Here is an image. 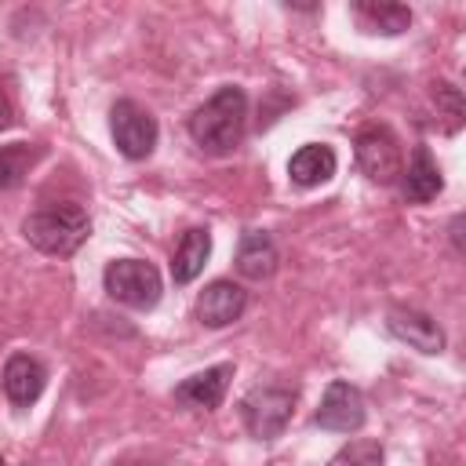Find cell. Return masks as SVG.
I'll return each instance as SVG.
<instances>
[{
  "instance_id": "obj_5",
  "label": "cell",
  "mask_w": 466,
  "mask_h": 466,
  "mask_svg": "<svg viewBox=\"0 0 466 466\" xmlns=\"http://www.w3.org/2000/svg\"><path fill=\"white\" fill-rule=\"evenodd\" d=\"M109 131H113L116 149L127 160H146L153 153V146H157V120H153V113L142 109L131 98L113 102V109H109Z\"/></svg>"
},
{
  "instance_id": "obj_7",
  "label": "cell",
  "mask_w": 466,
  "mask_h": 466,
  "mask_svg": "<svg viewBox=\"0 0 466 466\" xmlns=\"http://www.w3.org/2000/svg\"><path fill=\"white\" fill-rule=\"evenodd\" d=\"M364 397H360V390L357 386H350V382H342V379H335V382H328V390H324V397H320V408H317V415H313V422L320 426V430H335V433H357L360 426H364Z\"/></svg>"
},
{
  "instance_id": "obj_22",
  "label": "cell",
  "mask_w": 466,
  "mask_h": 466,
  "mask_svg": "<svg viewBox=\"0 0 466 466\" xmlns=\"http://www.w3.org/2000/svg\"><path fill=\"white\" fill-rule=\"evenodd\" d=\"M0 466H4V459H0Z\"/></svg>"
},
{
  "instance_id": "obj_16",
  "label": "cell",
  "mask_w": 466,
  "mask_h": 466,
  "mask_svg": "<svg viewBox=\"0 0 466 466\" xmlns=\"http://www.w3.org/2000/svg\"><path fill=\"white\" fill-rule=\"evenodd\" d=\"M208 255H211V233L208 229H186L182 240H178V248H175V255H171V277H175V284H189L204 269Z\"/></svg>"
},
{
  "instance_id": "obj_8",
  "label": "cell",
  "mask_w": 466,
  "mask_h": 466,
  "mask_svg": "<svg viewBox=\"0 0 466 466\" xmlns=\"http://www.w3.org/2000/svg\"><path fill=\"white\" fill-rule=\"evenodd\" d=\"M386 328H390L393 339L408 342V346L419 350V353H441V350H444V331H441V324H437L430 313H422V309L397 306V309L386 313Z\"/></svg>"
},
{
  "instance_id": "obj_14",
  "label": "cell",
  "mask_w": 466,
  "mask_h": 466,
  "mask_svg": "<svg viewBox=\"0 0 466 466\" xmlns=\"http://www.w3.org/2000/svg\"><path fill=\"white\" fill-rule=\"evenodd\" d=\"M273 269H277V248H273L269 233L248 229L237 248V273L248 280H266V277H273Z\"/></svg>"
},
{
  "instance_id": "obj_3",
  "label": "cell",
  "mask_w": 466,
  "mask_h": 466,
  "mask_svg": "<svg viewBox=\"0 0 466 466\" xmlns=\"http://www.w3.org/2000/svg\"><path fill=\"white\" fill-rule=\"evenodd\" d=\"M291 411H295V390L291 386H277V382L255 386L240 400V419H244V426H248V433L255 441L280 437L284 426L291 422Z\"/></svg>"
},
{
  "instance_id": "obj_13",
  "label": "cell",
  "mask_w": 466,
  "mask_h": 466,
  "mask_svg": "<svg viewBox=\"0 0 466 466\" xmlns=\"http://www.w3.org/2000/svg\"><path fill=\"white\" fill-rule=\"evenodd\" d=\"M400 175H404V197L411 204H426V200H433L444 189L441 167H437V160L430 157L426 146H415V153L408 160V171H400Z\"/></svg>"
},
{
  "instance_id": "obj_9",
  "label": "cell",
  "mask_w": 466,
  "mask_h": 466,
  "mask_svg": "<svg viewBox=\"0 0 466 466\" xmlns=\"http://www.w3.org/2000/svg\"><path fill=\"white\" fill-rule=\"evenodd\" d=\"M229 379H233V364L204 368V371H197V375H189L175 386V400L186 404V408H197V411H211V408L222 404Z\"/></svg>"
},
{
  "instance_id": "obj_12",
  "label": "cell",
  "mask_w": 466,
  "mask_h": 466,
  "mask_svg": "<svg viewBox=\"0 0 466 466\" xmlns=\"http://www.w3.org/2000/svg\"><path fill=\"white\" fill-rule=\"evenodd\" d=\"M335 149L331 146H320V142H309L302 149H295V157L288 160V175L295 186H320L335 175Z\"/></svg>"
},
{
  "instance_id": "obj_18",
  "label": "cell",
  "mask_w": 466,
  "mask_h": 466,
  "mask_svg": "<svg viewBox=\"0 0 466 466\" xmlns=\"http://www.w3.org/2000/svg\"><path fill=\"white\" fill-rule=\"evenodd\" d=\"M382 444L379 441H368V437H360V441H350V444H342L335 455H331V462L328 466H382Z\"/></svg>"
},
{
  "instance_id": "obj_20",
  "label": "cell",
  "mask_w": 466,
  "mask_h": 466,
  "mask_svg": "<svg viewBox=\"0 0 466 466\" xmlns=\"http://www.w3.org/2000/svg\"><path fill=\"white\" fill-rule=\"evenodd\" d=\"M11 124V102H7V95L0 91V131Z\"/></svg>"
},
{
  "instance_id": "obj_15",
  "label": "cell",
  "mask_w": 466,
  "mask_h": 466,
  "mask_svg": "<svg viewBox=\"0 0 466 466\" xmlns=\"http://www.w3.org/2000/svg\"><path fill=\"white\" fill-rule=\"evenodd\" d=\"M353 18L360 22L364 33H382V36H397L411 25V11L404 4H386V0L353 4Z\"/></svg>"
},
{
  "instance_id": "obj_2",
  "label": "cell",
  "mask_w": 466,
  "mask_h": 466,
  "mask_svg": "<svg viewBox=\"0 0 466 466\" xmlns=\"http://www.w3.org/2000/svg\"><path fill=\"white\" fill-rule=\"evenodd\" d=\"M91 233V222H87V211L80 204H47V208H36L33 215H25L22 222V237L44 251V255H73Z\"/></svg>"
},
{
  "instance_id": "obj_19",
  "label": "cell",
  "mask_w": 466,
  "mask_h": 466,
  "mask_svg": "<svg viewBox=\"0 0 466 466\" xmlns=\"http://www.w3.org/2000/svg\"><path fill=\"white\" fill-rule=\"evenodd\" d=\"M437 106H444L448 109V131H455L459 127V116H462V98H459V87H451V84H437Z\"/></svg>"
},
{
  "instance_id": "obj_17",
  "label": "cell",
  "mask_w": 466,
  "mask_h": 466,
  "mask_svg": "<svg viewBox=\"0 0 466 466\" xmlns=\"http://www.w3.org/2000/svg\"><path fill=\"white\" fill-rule=\"evenodd\" d=\"M36 157H40V146H25V142L0 146V189H15L29 175Z\"/></svg>"
},
{
  "instance_id": "obj_21",
  "label": "cell",
  "mask_w": 466,
  "mask_h": 466,
  "mask_svg": "<svg viewBox=\"0 0 466 466\" xmlns=\"http://www.w3.org/2000/svg\"><path fill=\"white\" fill-rule=\"evenodd\" d=\"M444 466H451V462H444Z\"/></svg>"
},
{
  "instance_id": "obj_10",
  "label": "cell",
  "mask_w": 466,
  "mask_h": 466,
  "mask_svg": "<svg viewBox=\"0 0 466 466\" xmlns=\"http://www.w3.org/2000/svg\"><path fill=\"white\" fill-rule=\"evenodd\" d=\"M244 306H248V295H244L240 284H233V280H215V284H208V288L200 291V299H197V317H200V324H208V328H226V324H233V320L244 313Z\"/></svg>"
},
{
  "instance_id": "obj_4",
  "label": "cell",
  "mask_w": 466,
  "mask_h": 466,
  "mask_svg": "<svg viewBox=\"0 0 466 466\" xmlns=\"http://www.w3.org/2000/svg\"><path fill=\"white\" fill-rule=\"evenodd\" d=\"M102 284H106V295L113 302L131 306V309H153L160 299V273L153 262H142V258L109 262L102 273Z\"/></svg>"
},
{
  "instance_id": "obj_11",
  "label": "cell",
  "mask_w": 466,
  "mask_h": 466,
  "mask_svg": "<svg viewBox=\"0 0 466 466\" xmlns=\"http://www.w3.org/2000/svg\"><path fill=\"white\" fill-rule=\"evenodd\" d=\"M44 386H47V371H44V364L36 357H29V353L7 357V364H4V393L18 408L33 404L44 393Z\"/></svg>"
},
{
  "instance_id": "obj_6",
  "label": "cell",
  "mask_w": 466,
  "mask_h": 466,
  "mask_svg": "<svg viewBox=\"0 0 466 466\" xmlns=\"http://www.w3.org/2000/svg\"><path fill=\"white\" fill-rule=\"evenodd\" d=\"M357 167L379 182V186H390L400 178V142L393 138L390 127H368L357 135Z\"/></svg>"
},
{
  "instance_id": "obj_1",
  "label": "cell",
  "mask_w": 466,
  "mask_h": 466,
  "mask_svg": "<svg viewBox=\"0 0 466 466\" xmlns=\"http://www.w3.org/2000/svg\"><path fill=\"white\" fill-rule=\"evenodd\" d=\"M244 131H248V95L233 84L218 87L189 116V138L211 157L233 153L244 142Z\"/></svg>"
}]
</instances>
